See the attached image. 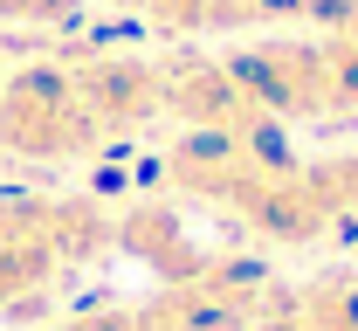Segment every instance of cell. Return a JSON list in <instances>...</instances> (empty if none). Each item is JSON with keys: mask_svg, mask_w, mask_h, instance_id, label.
I'll return each mask as SVG.
<instances>
[{"mask_svg": "<svg viewBox=\"0 0 358 331\" xmlns=\"http://www.w3.org/2000/svg\"><path fill=\"white\" fill-rule=\"evenodd\" d=\"M166 118V62L152 55H55L0 83V152L28 166H69L138 139Z\"/></svg>", "mask_w": 358, "mask_h": 331, "instance_id": "6da1fadb", "label": "cell"}, {"mask_svg": "<svg viewBox=\"0 0 358 331\" xmlns=\"http://www.w3.org/2000/svg\"><path fill=\"white\" fill-rule=\"evenodd\" d=\"M227 69L248 83V97L262 104V118H289V125H338L358 111V62L338 42H289V35H268V42H241L227 55Z\"/></svg>", "mask_w": 358, "mask_h": 331, "instance_id": "7a4b0ae2", "label": "cell"}, {"mask_svg": "<svg viewBox=\"0 0 358 331\" xmlns=\"http://www.w3.org/2000/svg\"><path fill=\"white\" fill-rule=\"evenodd\" d=\"M110 228L96 200H0V311L42 297L55 276H69L96 248H110Z\"/></svg>", "mask_w": 358, "mask_h": 331, "instance_id": "3957f363", "label": "cell"}, {"mask_svg": "<svg viewBox=\"0 0 358 331\" xmlns=\"http://www.w3.org/2000/svg\"><path fill=\"white\" fill-rule=\"evenodd\" d=\"M138 21L159 35H262L303 21L317 0H131Z\"/></svg>", "mask_w": 358, "mask_h": 331, "instance_id": "277c9868", "label": "cell"}, {"mask_svg": "<svg viewBox=\"0 0 358 331\" xmlns=\"http://www.w3.org/2000/svg\"><path fill=\"white\" fill-rule=\"evenodd\" d=\"M110 241H117L124 255H138L145 269H159V283L200 276V269L214 262L200 241L186 235V221H179V207H173V200H145V207H131V214L110 228Z\"/></svg>", "mask_w": 358, "mask_h": 331, "instance_id": "5b68a950", "label": "cell"}, {"mask_svg": "<svg viewBox=\"0 0 358 331\" xmlns=\"http://www.w3.org/2000/svg\"><path fill=\"white\" fill-rule=\"evenodd\" d=\"M324 180H331V193H338V241L358 248V152L324 159Z\"/></svg>", "mask_w": 358, "mask_h": 331, "instance_id": "8992f818", "label": "cell"}, {"mask_svg": "<svg viewBox=\"0 0 358 331\" xmlns=\"http://www.w3.org/2000/svg\"><path fill=\"white\" fill-rule=\"evenodd\" d=\"M76 14H83V0H0V21L7 28H62Z\"/></svg>", "mask_w": 358, "mask_h": 331, "instance_id": "52a82bcc", "label": "cell"}, {"mask_svg": "<svg viewBox=\"0 0 358 331\" xmlns=\"http://www.w3.org/2000/svg\"><path fill=\"white\" fill-rule=\"evenodd\" d=\"M310 21H317V35H324V42H338V48L358 62V0H317Z\"/></svg>", "mask_w": 358, "mask_h": 331, "instance_id": "ba28073f", "label": "cell"}]
</instances>
